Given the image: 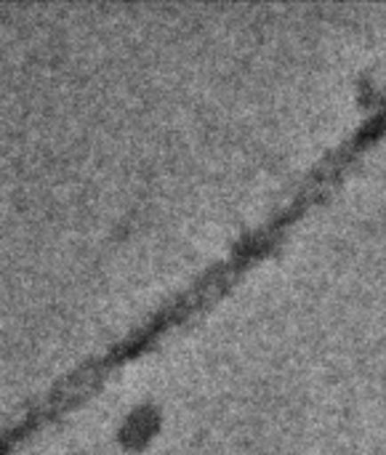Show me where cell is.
I'll return each mask as SVG.
<instances>
[{
    "label": "cell",
    "mask_w": 386,
    "mask_h": 455,
    "mask_svg": "<svg viewBox=\"0 0 386 455\" xmlns=\"http://www.w3.org/2000/svg\"><path fill=\"white\" fill-rule=\"evenodd\" d=\"M235 288L232 272L211 261L203 267L184 288H179L171 299H165L157 309H152L144 320H139L133 328H128L120 339L107 344L99 355L83 360L69 373H64L43 397L29 403L8 427H0V455H5L11 448H16L24 437H29L35 429L56 421L61 413L80 405L85 397H91L117 368L125 363L141 357L149 352L163 336H168L173 328L184 325L211 304H216L224 293Z\"/></svg>",
    "instance_id": "obj_1"
}]
</instances>
